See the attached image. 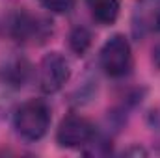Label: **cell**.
Wrapping results in <instances>:
<instances>
[{
    "mask_svg": "<svg viewBox=\"0 0 160 158\" xmlns=\"http://www.w3.org/2000/svg\"><path fill=\"white\" fill-rule=\"evenodd\" d=\"M99 63L101 69L112 78L127 77L132 69V48L128 39L123 34H114L108 37L101 47Z\"/></svg>",
    "mask_w": 160,
    "mask_h": 158,
    "instance_id": "cell-2",
    "label": "cell"
},
{
    "mask_svg": "<svg viewBox=\"0 0 160 158\" xmlns=\"http://www.w3.org/2000/svg\"><path fill=\"white\" fill-rule=\"evenodd\" d=\"M158 32H160V26H158Z\"/></svg>",
    "mask_w": 160,
    "mask_h": 158,
    "instance_id": "cell-12",
    "label": "cell"
},
{
    "mask_svg": "<svg viewBox=\"0 0 160 158\" xmlns=\"http://www.w3.org/2000/svg\"><path fill=\"white\" fill-rule=\"evenodd\" d=\"M123 155H125V156H147V151H145L143 147H140V145H134V147L123 151Z\"/></svg>",
    "mask_w": 160,
    "mask_h": 158,
    "instance_id": "cell-10",
    "label": "cell"
},
{
    "mask_svg": "<svg viewBox=\"0 0 160 158\" xmlns=\"http://www.w3.org/2000/svg\"><path fill=\"white\" fill-rule=\"evenodd\" d=\"M13 126L22 140L39 141L50 128V108L41 99H30L15 110Z\"/></svg>",
    "mask_w": 160,
    "mask_h": 158,
    "instance_id": "cell-1",
    "label": "cell"
},
{
    "mask_svg": "<svg viewBox=\"0 0 160 158\" xmlns=\"http://www.w3.org/2000/svg\"><path fill=\"white\" fill-rule=\"evenodd\" d=\"M93 43V36L86 26H75L69 34V48L77 54V56H84L89 47Z\"/></svg>",
    "mask_w": 160,
    "mask_h": 158,
    "instance_id": "cell-8",
    "label": "cell"
},
{
    "mask_svg": "<svg viewBox=\"0 0 160 158\" xmlns=\"http://www.w3.org/2000/svg\"><path fill=\"white\" fill-rule=\"evenodd\" d=\"M95 134L97 130L89 119L71 114L60 121L56 130V143L63 149H80L86 147L95 138Z\"/></svg>",
    "mask_w": 160,
    "mask_h": 158,
    "instance_id": "cell-5",
    "label": "cell"
},
{
    "mask_svg": "<svg viewBox=\"0 0 160 158\" xmlns=\"http://www.w3.org/2000/svg\"><path fill=\"white\" fill-rule=\"evenodd\" d=\"M9 32L19 43L41 45L52 36V22L30 11H17L9 21Z\"/></svg>",
    "mask_w": 160,
    "mask_h": 158,
    "instance_id": "cell-3",
    "label": "cell"
},
{
    "mask_svg": "<svg viewBox=\"0 0 160 158\" xmlns=\"http://www.w3.org/2000/svg\"><path fill=\"white\" fill-rule=\"evenodd\" d=\"M88 9L91 11L93 19L104 26L114 24L119 17L121 0H86Z\"/></svg>",
    "mask_w": 160,
    "mask_h": 158,
    "instance_id": "cell-7",
    "label": "cell"
},
{
    "mask_svg": "<svg viewBox=\"0 0 160 158\" xmlns=\"http://www.w3.org/2000/svg\"><path fill=\"white\" fill-rule=\"evenodd\" d=\"M39 4L50 13H56V15H65L73 9L75 6V0H39Z\"/></svg>",
    "mask_w": 160,
    "mask_h": 158,
    "instance_id": "cell-9",
    "label": "cell"
},
{
    "mask_svg": "<svg viewBox=\"0 0 160 158\" xmlns=\"http://www.w3.org/2000/svg\"><path fill=\"white\" fill-rule=\"evenodd\" d=\"M153 65L160 71V43L153 48Z\"/></svg>",
    "mask_w": 160,
    "mask_h": 158,
    "instance_id": "cell-11",
    "label": "cell"
},
{
    "mask_svg": "<svg viewBox=\"0 0 160 158\" xmlns=\"http://www.w3.org/2000/svg\"><path fill=\"white\" fill-rule=\"evenodd\" d=\"M71 78V63L60 52H48L38 65V84L47 95L58 93Z\"/></svg>",
    "mask_w": 160,
    "mask_h": 158,
    "instance_id": "cell-4",
    "label": "cell"
},
{
    "mask_svg": "<svg viewBox=\"0 0 160 158\" xmlns=\"http://www.w3.org/2000/svg\"><path fill=\"white\" fill-rule=\"evenodd\" d=\"M160 26V0H136L132 17H130V28L132 36L136 39H143L155 32H158Z\"/></svg>",
    "mask_w": 160,
    "mask_h": 158,
    "instance_id": "cell-6",
    "label": "cell"
}]
</instances>
